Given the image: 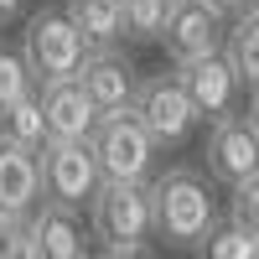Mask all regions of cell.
Here are the masks:
<instances>
[{
	"instance_id": "cell-1",
	"label": "cell",
	"mask_w": 259,
	"mask_h": 259,
	"mask_svg": "<svg viewBox=\"0 0 259 259\" xmlns=\"http://www.w3.org/2000/svg\"><path fill=\"white\" fill-rule=\"evenodd\" d=\"M150 202H156V233L177 249L207 244L218 233V207H212L207 177L192 166H171L166 177L150 182Z\"/></svg>"
},
{
	"instance_id": "cell-2",
	"label": "cell",
	"mask_w": 259,
	"mask_h": 259,
	"mask_svg": "<svg viewBox=\"0 0 259 259\" xmlns=\"http://www.w3.org/2000/svg\"><path fill=\"white\" fill-rule=\"evenodd\" d=\"M21 57L36 78V89L62 78H78L83 73V57H89V41L78 36V26L68 21V11H36L21 31Z\"/></svg>"
},
{
	"instance_id": "cell-3",
	"label": "cell",
	"mask_w": 259,
	"mask_h": 259,
	"mask_svg": "<svg viewBox=\"0 0 259 259\" xmlns=\"http://www.w3.org/2000/svg\"><path fill=\"white\" fill-rule=\"evenodd\" d=\"M89 145H94V156H99L104 182H130V187H145L150 182V166H156V135L135 119V109L104 114Z\"/></svg>"
},
{
	"instance_id": "cell-4",
	"label": "cell",
	"mask_w": 259,
	"mask_h": 259,
	"mask_svg": "<svg viewBox=\"0 0 259 259\" xmlns=\"http://www.w3.org/2000/svg\"><path fill=\"white\" fill-rule=\"evenodd\" d=\"M89 233H94L104 249L145 244L150 233H156V202H150V187L104 182L99 197L89 202Z\"/></svg>"
},
{
	"instance_id": "cell-5",
	"label": "cell",
	"mask_w": 259,
	"mask_h": 259,
	"mask_svg": "<svg viewBox=\"0 0 259 259\" xmlns=\"http://www.w3.org/2000/svg\"><path fill=\"white\" fill-rule=\"evenodd\" d=\"M104 187V171L89 140H47L41 145V197L62 207L94 202Z\"/></svg>"
},
{
	"instance_id": "cell-6",
	"label": "cell",
	"mask_w": 259,
	"mask_h": 259,
	"mask_svg": "<svg viewBox=\"0 0 259 259\" xmlns=\"http://www.w3.org/2000/svg\"><path fill=\"white\" fill-rule=\"evenodd\" d=\"M130 109H135V119L156 135V145H177V140H187V130L197 124V109H192L187 89L177 83V73H150V78H140Z\"/></svg>"
},
{
	"instance_id": "cell-7",
	"label": "cell",
	"mask_w": 259,
	"mask_h": 259,
	"mask_svg": "<svg viewBox=\"0 0 259 259\" xmlns=\"http://www.w3.org/2000/svg\"><path fill=\"white\" fill-rule=\"evenodd\" d=\"M228 26L233 21L218 11V6H207V0H177V11H171V26H166V52L171 62H202V57H218L228 47Z\"/></svg>"
},
{
	"instance_id": "cell-8",
	"label": "cell",
	"mask_w": 259,
	"mask_h": 259,
	"mask_svg": "<svg viewBox=\"0 0 259 259\" xmlns=\"http://www.w3.org/2000/svg\"><path fill=\"white\" fill-rule=\"evenodd\" d=\"M207 171L223 187H244L259 177V124L249 114L212 119L207 130Z\"/></svg>"
},
{
	"instance_id": "cell-9",
	"label": "cell",
	"mask_w": 259,
	"mask_h": 259,
	"mask_svg": "<svg viewBox=\"0 0 259 259\" xmlns=\"http://www.w3.org/2000/svg\"><path fill=\"white\" fill-rule=\"evenodd\" d=\"M177 83L187 89L192 109L207 114V119H228L239 114V73H233V62L218 52V57H202V62H182L177 68Z\"/></svg>"
},
{
	"instance_id": "cell-10",
	"label": "cell",
	"mask_w": 259,
	"mask_h": 259,
	"mask_svg": "<svg viewBox=\"0 0 259 259\" xmlns=\"http://www.w3.org/2000/svg\"><path fill=\"white\" fill-rule=\"evenodd\" d=\"M41 94V114H47V135L52 140H94L99 130V104L89 99V89H83L78 78H62V83H47Z\"/></svg>"
},
{
	"instance_id": "cell-11",
	"label": "cell",
	"mask_w": 259,
	"mask_h": 259,
	"mask_svg": "<svg viewBox=\"0 0 259 259\" xmlns=\"http://www.w3.org/2000/svg\"><path fill=\"white\" fill-rule=\"evenodd\" d=\"M36 197H41V150H26L0 135V212L31 218Z\"/></svg>"
},
{
	"instance_id": "cell-12",
	"label": "cell",
	"mask_w": 259,
	"mask_h": 259,
	"mask_svg": "<svg viewBox=\"0 0 259 259\" xmlns=\"http://www.w3.org/2000/svg\"><path fill=\"white\" fill-rule=\"evenodd\" d=\"M78 83L89 89V99L99 104V114H119V109H130L135 104V89H140V78H135V68L109 47V52H89L83 57V73H78Z\"/></svg>"
},
{
	"instance_id": "cell-13",
	"label": "cell",
	"mask_w": 259,
	"mask_h": 259,
	"mask_svg": "<svg viewBox=\"0 0 259 259\" xmlns=\"http://www.w3.org/2000/svg\"><path fill=\"white\" fill-rule=\"evenodd\" d=\"M31 233L41 244V259H89V233L78 223V207L41 202L31 212Z\"/></svg>"
},
{
	"instance_id": "cell-14",
	"label": "cell",
	"mask_w": 259,
	"mask_h": 259,
	"mask_svg": "<svg viewBox=\"0 0 259 259\" xmlns=\"http://www.w3.org/2000/svg\"><path fill=\"white\" fill-rule=\"evenodd\" d=\"M68 21L89 41V52H109L124 36V0H68Z\"/></svg>"
},
{
	"instance_id": "cell-15",
	"label": "cell",
	"mask_w": 259,
	"mask_h": 259,
	"mask_svg": "<svg viewBox=\"0 0 259 259\" xmlns=\"http://www.w3.org/2000/svg\"><path fill=\"white\" fill-rule=\"evenodd\" d=\"M223 57L233 62V73L249 94H259V11H244L239 21L228 26V47Z\"/></svg>"
},
{
	"instance_id": "cell-16",
	"label": "cell",
	"mask_w": 259,
	"mask_h": 259,
	"mask_svg": "<svg viewBox=\"0 0 259 259\" xmlns=\"http://www.w3.org/2000/svg\"><path fill=\"white\" fill-rule=\"evenodd\" d=\"M0 135L16 140V145H26V150H41L52 135H47V114H41V94L31 99H21L11 114H0Z\"/></svg>"
},
{
	"instance_id": "cell-17",
	"label": "cell",
	"mask_w": 259,
	"mask_h": 259,
	"mask_svg": "<svg viewBox=\"0 0 259 259\" xmlns=\"http://www.w3.org/2000/svg\"><path fill=\"white\" fill-rule=\"evenodd\" d=\"M177 0H124V31L135 41H161L171 26Z\"/></svg>"
},
{
	"instance_id": "cell-18",
	"label": "cell",
	"mask_w": 259,
	"mask_h": 259,
	"mask_svg": "<svg viewBox=\"0 0 259 259\" xmlns=\"http://www.w3.org/2000/svg\"><path fill=\"white\" fill-rule=\"evenodd\" d=\"M31 94H36V78H31V68H26V57L0 47V114H11L16 104L31 99Z\"/></svg>"
},
{
	"instance_id": "cell-19",
	"label": "cell",
	"mask_w": 259,
	"mask_h": 259,
	"mask_svg": "<svg viewBox=\"0 0 259 259\" xmlns=\"http://www.w3.org/2000/svg\"><path fill=\"white\" fill-rule=\"evenodd\" d=\"M0 259H41V244L31 233V218L0 212Z\"/></svg>"
},
{
	"instance_id": "cell-20",
	"label": "cell",
	"mask_w": 259,
	"mask_h": 259,
	"mask_svg": "<svg viewBox=\"0 0 259 259\" xmlns=\"http://www.w3.org/2000/svg\"><path fill=\"white\" fill-rule=\"evenodd\" d=\"M228 223L244 233V239L259 244V177L244 182V187H233V202H228Z\"/></svg>"
},
{
	"instance_id": "cell-21",
	"label": "cell",
	"mask_w": 259,
	"mask_h": 259,
	"mask_svg": "<svg viewBox=\"0 0 259 259\" xmlns=\"http://www.w3.org/2000/svg\"><path fill=\"white\" fill-rule=\"evenodd\" d=\"M249 249H254V239H244V233L228 223V228H218V233L207 239L202 259H249Z\"/></svg>"
},
{
	"instance_id": "cell-22",
	"label": "cell",
	"mask_w": 259,
	"mask_h": 259,
	"mask_svg": "<svg viewBox=\"0 0 259 259\" xmlns=\"http://www.w3.org/2000/svg\"><path fill=\"white\" fill-rule=\"evenodd\" d=\"M207 6H218V11L228 16V21H239L244 11H254V0H207Z\"/></svg>"
},
{
	"instance_id": "cell-23",
	"label": "cell",
	"mask_w": 259,
	"mask_h": 259,
	"mask_svg": "<svg viewBox=\"0 0 259 259\" xmlns=\"http://www.w3.org/2000/svg\"><path fill=\"white\" fill-rule=\"evenodd\" d=\"M104 259H156L145 244H130V249H104Z\"/></svg>"
},
{
	"instance_id": "cell-24",
	"label": "cell",
	"mask_w": 259,
	"mask_h": 259,
	"mask_svg": "<svg viewBox=\"0 0 259 259\" xmlns=\"http://www.w3.org/2000/svg\"><path fill=\"white\" fill-rule=\"evenodd\" d=\"M21 6H26V0H0V26H6V21H16Z\"/></svg>"
},
{
	"instance_id": "cell-25",
	"label": "cell",
	"mask_w": 259,
	"mask_h": 259,
	"mask_svg": "<svg viewBox=\"0 0 259 259\" xmlns=\"http://www.w3.org/2000/svg\"><path fill=\"white\" fill-rule=\"evenodd\" d=\"M249 119H254V124H259V94H254V99H249Z\"/></svg>"
},
{
	"instance_id": "cell-26",
	"label": "cell",
	"mask_w": 259,
	"mask_h": 259,
	"mask_svg": "<svg viewBox=\"0 0 259 259\" xmlns=\"http://www.w3.org/2000/svg\"><path fill=\"white\" fill-rule=\"evenodd\" d=\"M249 259H259V244H254V249H249Z\"/></svg>"
},
{
	"instance_id": "cell-27",
	"label": "cell",
	"mask_w": 259,
	"mask_h": 259,
	"mask_svg": "<svg viewBox=\"0 0 259 259\" xmlns=\"http://www.w3.org/2000/svg\"><path fill=\"white\" fill-rule=\"evenodd\" d=\"M254 11H259V0H254Z\"/></svg>"
}]
</instances>
